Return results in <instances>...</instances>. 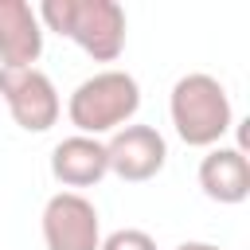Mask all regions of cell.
<instances>
[{
    "label": "cell",
    "instance_id": "6da1fadb",
    "mask_svg": "<svg viewBox=\"0 0 250 250\" xmlns=\"http://www.w3.org/2000/svg\"><path fill=\"white\" fill-rule=\"evenodd\" d=\"M39 23L62 39H74L94 62H117L125 51V8L117 0H43Z\"/></svg>",
    "mask_w": 250,
    "mask_h": 250
},
{
    "label": "cell",
    "instance_id": "7a4b0ae2",
    "mask_svg": "<svg viewBox=\"0 0 250 250\" xmlns=\"http://www.w3.org/2000/svg\"><path fill=\"white\" fill-rule=\"evenodd\" d=\"M168 117H172L176 137L191 148H215L234 129V109L223 82L203 70L176 78L172 98H168Z\"/></svg>",
    "mask_w": 250,
    "mask_h": 250
},
{
    "label": "cell",
    "instance_id": "3957f363",
    "mask_svg": "<svg viewBox=\"0 0 250 250\" xmlns=\"http://www.w3.org/2000/svg\"><path fill=\"white\" fill-rule=\"evenodd\" d=\"M141 109V86L129 70H98L86 82L74 86V94L66 98V117L78 129V137H105L117 133L125 125H133Z\"/></svg>",
    "mask_w": 250,
    "mask_h": 250
},
{
    "label": "cell",
    "instance_id": "277c9868",
    "mask_svg": "<svg viewBox=\"0 0 250 250\" xmlns=\"http://www.w3.org/2000/svg\"><path fill=\"white\" fill-rule=\"evenodd\" d=\"M0 98L27 133H47L62 113V98L39 66H0Z\"/></svg>",
    "mask_w": 250,
    "mask_h": 250
},
{
    "label": "cell",
    "instance_id": "5b68a950",
    "mask_svg": "<svg viewBox=\"0 0 250 250\" xmlns=\"http://www.w3.org/2000/svg\"><path fill=\"white\" fill-rule=\"evenodd\" d=\"M39 227H43L47 250H98L102 246L98 207L82 191H55L43 207Z\"/></svg>",
    "mask_w": 250,
    "mask_h": 250
},
{
    "label": "cell",
    "instance_id": "8992f818",
    "mask_svg": "<svg viewBox=\"0 0 250 250\" xmlns=\"http://www.w3.org/2000/svg\"><path fill=\"white\" fill-rule=\"evenodd\" d=\"M105 160H109V172L125 184H145L152 176L164 172V160H168V145L164 137L152 129V125H125L117 133H109L105 141Z\"/></svg>",
    "mask_w": 250,
    "mask_h": 250
},
{
    "label": "cell",
    "instance_id": "52a82bcc",
    "mask_svg": "<svg viewBox=\"0 0 250 250\" xmlns=\"http://www.w3.org/2000/svg\"><path fill=\"white\" fill-rule=\"evenodd\" d=\"M51 176L66 188V191H82L94 188L109 176V160H105V141L98 137H62L51 148Z\"/></svg>",
    "mask_w": 250,
    "mask_h": 250
},
{
    "label": "cell",
    "instance_id": "ba28073f",
    "mask_svg": "<svg viewBox=\"0 0 250 250\" xmlns=\"http://www.w3.org/2000/svg\"><path fill=\"white\" fill-rule=\"evenodd\" d=\"M43 55V23L27 0H0V66H35Z\"/></svg>",
    "mask_w": 250,
    "mask_h": 250
},
{
    "label": "cell",
    "instance_id": "9c48e42d",
    "mask_svg": "<svg viewBox=\"0 0 250 250\" xmlns=\"http://www.w3.org/2000/svg\"><path fill=\"white\" fill-rule=\"evenodd\" d=\"M199 188L207 199L215 203H242L250 195V160L242 148H230V145H215L207 148V156L199 160Z\"/></svg>",
    "mask_w": 250,
    "mask_h": 250
},
{
    "label": "cell",
    "instance_id": "30bf717a",
    "mask_svg": "<svg viewBox=\"0 0 250 250\" xmlns=\"http://www.w3.org/2000/svg\"><path fill=\"white\" fill-rule=\"evenodd\" d=\"M98 250H156V238H152L148 230H137V227H121V230L105 234Z\"/></svg>",
    "mask_w": 250,
    "mask_h": 250
},
{
    "label": "cell",
    "instance_id": "8fae6325",
    "mask_svg": "<svg viewBox=\"0 0 250 250\" xmlns=\"http://www.w3.org/2000/svg\"><path fill=\"white\" fill-rule=\"evenodd\" d=\"M176 250H223V246H215V242H180Z\"/></svg>",
    "mask_w": 250,
    "mask_h": 250
}]
</instances>
